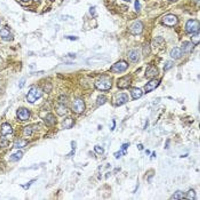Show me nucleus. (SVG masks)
I'll use <instances>...</instances> for the list:
<instances>
[{"label": "nucleus", "mask_w": 200, "mask_h": 200, "mask_svg": "<svg viewBox=\"0 0 200 200\" xmlns=\"http://www.w3.org/2000/svg\"><path fill=\"white\" fill-rule=\"evenodd\" d=\"M112 85V80L108 76H102L96 81L95 83V88L98 90L102 91H105L111 89Z\"/></svg>", "instance_id": "1"}, {"label": "nucleus", "mask_w": 200, "mask_h": 200, "mask_svg": "<svg viewBox=\"0 0 200 200\" xmlns=\"http://www.w3.org/2000/svg\"><path fill=\"white\" fill-rule=\"evenodd\" d=\"M196 193L193 189L189 190L188 192L184 193L181 191H177L174 193L170 199L172 200H194Z\"/></svg>", "instance_id": "2"}, {"label": "nucleus", "mask_w": 200, "mask_h": 200, "mask_svg": "<svg viewBox=\"0 0 200 200\" xmlns=\"http://www.w3.org/2000/svg\"><path fill=\"white\" fill-rule=\"evenodd\" d=\"M41 96L42 93L39 89L36 88H32L29 90L27 95V100L28 102L33 103L41 97Z\"/></svg>", "instance_id": "3"}, {"label": "nucleus", "mask_w": 200, "mask_h": 200, "mask_svg": "<svg viewBox=\"0 0 200 200\" xmlns=\"http://www.w3.org/2000/svg\"><path fill=\"white\" fill-rule=\"evenodd\" d=\"M128 66V64L126 61H119L111 66L110 71L114 73H121L126 71Z\"/></svg>", "instance_id": "4"}, {"label": "nucleus", "mask_w": 200, "mask_h": 200, "mask_svg": "<svg viewBox=\"0 0 200 200\" xmlns=\"http://www.w3.org/2000/svg\"><path fill=\"white\" fill-rule=\"evenodd\" d=\"M199 22L196 20H190L186 24V30L189 33H197L199 31Z\"/></svg>", "instance_id": "5"}, {"label": "nucleus", "mask_w": 200, "mask_h": 200, "mask_svg": "<svg viewBox=\"0 0 200 200\" xmlns=\"http://www.w3.org/2000/svg\"><path fill=\"white\" fill-rule=\"evenodd\" d=\"M178 21V18L176 16L173 14H169L162 18V23L166 26L172 27L176 25Z\"/></svg>", "instance_id": "6"}, {"label": "nucleus", "mask_w": 200, "mask_h": 200, "mask_svg": "<svg viewBox=\"0 0 200 200\" xmlns=\"http://www.w3.org/2000/svg\"><path fill=\"white\" fill-rule=\"evenodd\" d=\"M85 108V103L81 99H76L72 105V110L73 112L77 114L83 113Z\"/></svg>", "instance_id": "7"}, {"label": "nucleus", "mask_w": 200, "mask_h": 200, "mask_svg": "<svg viewBox=\"0 0 200 200\" xmlns=\"http://www.w3.org/2000/svg\"><path fill=\"white\" fill-rule=\"evenodd\" d=\"M131 83V77L127 75L119 79L117 81V86L120 89H126L130 86Z\"/></svg>", "instance_id": "8"}, {"label": "nucleus", "mask_w": 200, "mask_h": 200, "mask_svg": "<svg viewBox=\"0 0 200 200\" xmlns=\"http://www.w3.org/2000/svg\"><path fill=\"white\" fill-rule=\"evenodd\" d=\"M143 26L140 21L134 23L129 28L130 32L132 35H137L141 34L143 32Z\"/></svg>", "instance_id": "9"}, {"label": "nucleus", "mask_w": 200, "mask_h": 200, "mask_svg": "<svg viewBox=\"0 0 200 200\" xmlns=\"http://www.w3.org/2000/svg\"><path fill=\"white\" fill-rule=\"evenodd\" d=\"M159 74V71L155 66L151 65L148 67L146 70L145 76L148 79H153Z\"/></svg>", "instance_id": "10"}, {"label": "nucleus", "mask_w": 200, "mask_h": 200, "mask_svg": "<svg viewBox=\"0 0 200 200\" xmlns=\"http://www.w3.org/2000/svg\"><path fill=\"white\" fill-rule=\"evenodd\" d=\"M18 118L22 121L28 120L30 116V113L28 109L25 108H20L17 112Z\"/></svg>", "instance_id": "11"}, {"label": "nucleus", "mask_w": 200, "mask_h": 200, "mask_svg": "<svg viewBox=\"0 0 200 200\" xmlns=\"http://www.w3.org/2000/svg\"><path fill=\"white\" fill-rule=\"evenodd\" d=\"M159 83V81L158 80H152L145 86V90L147 93L151 92L158 86Z\"/></svg>", "instance_id": "12"}, {"label": "nucleus", "mask_w": 200, "mask_h": 200, "mask_svg": "<svg viewBox=\"0 0 200 200\" xmlns=\"http://www.w3.org/2000/svg\"><path fill=\"white\" fill-rule=\"evenodd\" d=\"M129 100V97L127 94L122 93L118 96L116 100V105L120 106L127 103Z\"/></svg>", "instance_id": "13"}, {"label": "nucleus", "mask_w": 200, "mask_h": 200, "mask_svg": "<svg viewBox=\"0 0 200 200\" xmlns=\"http://www.w3.org/2000/svg\"><path fill=\"white\" fill-rule=\"evenodd\" d=\"M13 132V129L10 125L7 123H3L1 126V133L3 136L11 134Z\"/></svg>", "instance_id": "14"}, {"label": "nucleus", "mask_w": 200, "mask_h": 200, "mask_svg": "<svg viewBox=\"0 0 200 200\" xmlns=\"http://www.w3.org/2000/svg\"><path fill=\"white\" fill-rule=\"evenodd\" d=\"M194 48L193 44L189 41H186L183 43L181 45V51L185 53H188L192 51Z\"/></svg>", "instance_id": "15"}, {"label": "nucleus", "mask_w": 200, "mask_h": 200, "mask_svg": "<svg viewBox=\"0 0 200 200\" xmlns=\"http://www.w3.org/2000/svg\"><path fill=\"white\" fill-rule=\"evenodd\" d=\"M182 51L181 49L178 47L173 49L170 52V56L175 59H178L182 57Z\"/></svg>", "instance_id": "16"}, {"label": "nucleus", "mask_w": 200, "mask_h": 200, "mask_svg": "<svg viewBox=\"0 0 200 200\" xmlns=\"http://www.w3.org/2000/svg\"><path fill=\"white\" fill-rule=\"evenodd\" d=\"M56 122L57 120L53 114H48L45 117V122H46L48 126H51L55 125Z\"/></svg>", "instance_id": "17"}, {"label": "nucleus", "mask_w": 200, "mask_h": 200, "mask_svg": "<svg viewBox=\"0 0 200 200\" xmlns=\"http://www.w3.org/2000/svg\"><path fill=\"white\" fill-rule=\"evenodd\" d=\"M142 91L141 89L138 88H134L131 89V94L133 99H139L142 95Z\"/></svg>", "instance_id": "18"}, {"label": "nucleus", "mask_w": 200, "mask_h": 200, "mask_svg": "<svg viewBox=\"0 0 200 200\" xmlns=\"http://www.w3.org/2000/svg\"><path fill=\"white\" fill-rule=\"evenodd\" d=\"M129 56L131 61L134 63L137 62L140 58V55L138 51L132 50L129 54Z\"/></svg>", "instance_id": "19"}, {"label": "nucleus", "mask_w": 200, "mask_h": 200, "mask_svg": "<svg viewBox=\"0 0 200 200\" xmlns=\"http://www.w3.org/2000/svg\"><path fill=\"white\" fill-rule=\"evenodd\" d=\"M74 121L73 119L71 118H67L64 120L62 122V126L63 128L69 129L73 126Z\"/></svg>", "instance_id": "20"}, {"label": "nucleus", "mask_w": 200, "mask_h": 200, "mask_svg": "<svg viewBox=\"0 0 200 200\" xmlns=\"http://www.w3.org/2000/svg\"><path fill=\"white\" fill-rule=\"evenodd\" d=\"M28 142L24 139H19L17 140L15 142L14 147L16 148H24L28 145Z\"/></svg>", "instance_id": "21"}, {"label": "nucleus", "mask_w": 200, "mask_h": 200, "mask_svg": "<svg viewBox=\"0 0 200 200\" xmlns=\"http://www.w3.org/2000/svg\"><path fill=\"white\" fill-rule=\"evenodd\" d=\"M23 156V152L19 151L15 154H12L10 157V159L13 162L17 161L22 158Z\"/></svg>", "instance_id": "22"}, {"label": "nucleus", "mask_w": 200, "mask_h": 200, "mask_svg": "<svg viewBox=\"0 0 200 200\" xmlns=\"http://www.w3.org/2000/svg\"><path fill=\"white\" fill-rule=\"evenodd\" d=\"M56 112L57 114L60 116H63L65 115L67 113V110L65 108L64 105H58L57 108H56Z\"/></svg>", "instance_id": "23"}, {"label": "nucleus", "mask_w": 200, "mask_h": 200, "mask_svg": "<svg viewBox=\"0 0 200 200\" xmlns=\"http://www.w3.org/2000/svg\"><path fill=\"white\" fill-rule=\"evenodd\" d=\"M107 101V98L105 95H100L97 98V104L99 105H101L105 104Z\"/></svg>", "instance_id": "24"}, {"label": "nucleus", "mask_w": 200, "mask_h": 200, "mask_svg": "<svg viewBox=\"0 0 200 200\" xmlns=\"http://www.w3.org/2000/svg\"><path fill=\"white\" fill-rule=\"evenodd\" d=\"M191 40L192 43L195 45H198L199 44L200 40V35L199 32L195 34L191 37Z\"/></svg>", "instance_id": "25"}, {"label": "nucleus", "mask_w": 200, "mask_h": 200, "mask_svg": "<svg viewBox=\"0 0 200 200\" xmlns=\"http://www.w3.org/2000/svg\"><path fill=\"white\" fill-rule=\"evenodd\" d=\"M164 40L161 37H158L154 39L153 41V44L154 46L158 47L160 46L162 44L164 43Z\"/></svg>", "instance_id": "26"}, {"label": "nucleus", "mask_w": 200, "mask_h": 200, "mask_svg": "<svg viewBox=\"0 0 200 200\" xmlns=\"http://www.w3.org/2000/svg\"><path fill=\"white\" fill-rule=\"evenodd\" d=\"M10 31L6 28H3L0 30V36L4 39L8 38L9 36Z\"/></svg>", "instance_id": "27"}, {"label": "nucleus", "mask_w": 200, "mask_h": 200, "mask_svg": "<svg viewBox=\"0 0 200 200\" xmlns=\"http://www.w3.org/2000/svg\"><path fill=\"white\" fill-rule=\"evenodd\" d=\"M33 132V129L31 126H27L24 128V134L25 135L28 136L31 135Z\"/></svg>", "instance_id": "28"}, {"label": "nucleus", "mask_w": 200, "mask_h": 200, "mask_svg": "<svg viewBox=\"0 0 200 200\" xmlns=\"http://www.w3.org/2000/svg\"><path fill=\"white\" fill-rule=\"evenodd\" d=\"M174 63L172 61H168L166 63L164 67V70L165 71H168L171 68L174 66Z\"/></svg>", "instance_id": "29"}, {"label": "nucleus", "mask_w": 200, "mask_h": 200, "mask_svg": "<svg viewBox=\"0 0 200 200\" xmlns=\"http://www.w3.org/2000/svg\"><path fill=\"white\" fill-rule=\"evenodd\" d=\"M9 142L7 140L0 139V147L1 148H5L9 145Z\"/></svg>", "instance_id": "30"}, {"label": "nucleus", "mask_w": 200, "mask_h": 200, "mask_svg": "<svg viewBox=\"0 0 200 200\" xmlns=\"http://www.w3.org/2000/svg\"><path fill=\"white\" fill-rule=\"evenodd\" d=\"M94 149H95V151L97 153H98V154H103L104 153L103 148L100 146H96L95 148H94Z\"/></svg>", "instance_id": "31"}, {"label": "nucleus", "mask_w": 200, "mask_h": 200, "mask_svg": "<svg viewBox=\"0 0 200 200\" xmlns=\"http://www.w3.org/2000/svg\"><path fill=\"white\" fill-rule=\"evenodd\" d=\"M35 180H31V181H29L28 183L25 184V185H22V186L24 189H28L29 188V187H30L31 185L34 182H35Z\"/></svg>", "instance_id": "32"}, {"label": "nucleus", "mask_w": 200, "mask_h": 200, "mask_svg": "<svg viewBox=\"0 0 200 200\" xmlns=\"http://www.w3.org/2000/svg\"><path fill=\"white\" fill-rule=\"evenodd\" d=\"M129 146L128 143H124L122 147V154L125 155L127 153V150Z\"/></svg>", "instance_id": "33"}, {"label": "nucleus", "mask_w": 200, "mask_h": 200, "mask_svg": "<svg viewBox=\"0 0 200 200\" xmlns=\"http://www.w3.org/2000/svg\"><path fill=\"white\" fill-rule=\"evenodd\" d=\"M135 7L136 10L137 12H139L141 6L139 1H137V0H136L135 2Z\"/></svg>", "instance_id": "34"}, {"label": "nucleus", "mask_w": 200, "mask_h": 200, "mask_svg": "<svg viewBox=\"0 0 200 200\" xmlns=\"http://www.w3.org/2000/svg\"><path fill=\"white\" fill-rule=\"evenodd\" d=\"M25 83V79L24 78H22L20 81L19 87L20 88H22L24 87Z\"/></svg>", "instance_id": "35"}, {"label": "nucleus", "mask_w": 200, "mask_h": 200, "mask_svg": "<svg viewBox=\"0 0 200 200\" xmlns=\"http://www.w3.org/2000/svg\"><path fill=\"white\" fill-rule=\"evenodd\" d=\"M95 9L94 7H91L89 9V12L92 16H94L95 14Z\"/></svg>", "instance_id": "36"}, {"label": "nucleus", "mask_w": 200, "mask_h": 200, "mask_svg": "<svg viewBox=\"0 0 200 200\" xmlns=\"http://www.w3.org/2000/svg\"><path fill=\"white\" fill-rule=\"evenodd\" d=\"M68 38H69L70 40H76V37H75L72 36L68 37Z\"/></svg>", "instance_id": "37"}, {"label": "nucleus", "mask_w": 200, "mask_h": 200, "mask_svg": "<svg viewBox=\"0 0 200 200\" xmlns=\"http://www.w3.org/2000/svg\"><path fill=\"white\" fill-rule=\"evenodd\" d=\"M22 1H24V2H26L29 1V0H22Z\"/></svg>", "instance_id": "38"}, {"label": "nucleus", "mask_w": 200, "mask_h": 200, "mask_svg": "<svg viewBox=\"0 0 200 200\" xmlns=\"http://www.w3.org/2000/svg\"><path fill=\"white\" fill-rule=\"evenodd\" d=\"M170 1H173V2H175V1H178V0H170Z\"/></svg>", "instance_id": "39"}, {"label": "nucleus", "mask_w": 200, "mask_h": 200, "mask_svg": "<svg viewBox=\"0 0 200 200\" xmlns=\"http://www.w3.org/2000/svg\"><path fill=\"white\" fill-rule=\"evenodd\" d=\"M124 1H127V2H129V1H130L131 0H124Z\"/></svg>", "instance_id": "40"}, {"label": "nucleus", "mask_w": 200, "mask_h": 200, "mask_svg": "<svg viewBox=\"0 0 200 200\" xmlns=\"http://www.w3.org/2000/svg\"><path fill=\"white\" fill-rule=\"evenodd\" d=\"M50 1H52V2H53V1H55V0H50Z\"/></svg>", "instance_id": "41"}, {"label": "nucleus", "mask_w": 200, "mask_h": 200, "mask_svg": "<svg viewBox=\"0 0 200 200\" xmlns=\"http://www.w3.org/2000/svg\"><path fill=\"white\" fill-rule=\"evenodd\" d=\"M33 1H38V0H33Z\"/></svg>", "instance_id": "42"}]
</instances>
